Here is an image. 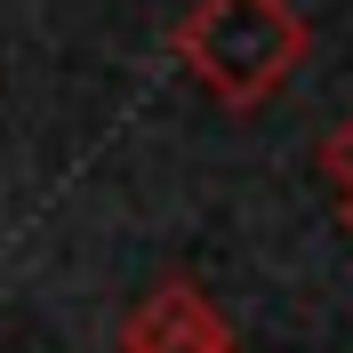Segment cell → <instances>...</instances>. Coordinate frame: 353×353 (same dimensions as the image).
I'll return each instance as SVG.
<instances>
[{
    "label": "cell",
    "instance_id": "7a4b0ae2",
    "mask_svg": "<svg viewBox=\"0 0 353 353\" xmlns=\"http://www.w3.org/2000/svg\"><path fill=\"white\" fill-rule=\"evenodd\" d=\"M121 353H241V337H233V321L217 313V297H209L201 281L169 273V281L129 313Z\"/></svg>",
    "mask_w": 353,
    "mask_h": 353
},
{
    "label": "cell",
    "instance_id": "277c9868",
    "mask_svg": "<svg viewBox=\"0 0 353 353\" xmlns=\"http://www.w3.org/2000/svg\"><path fill=\"white\" fill-rule=\"evenodd\" d=\"M345 217H353V209H345Z\"/></svg>",
    "mask_w": 353,
    "mask_h": 353
},
{
    "label": "cell",
    "instance_id": "6da1fadb",
    "mask_svg": "<svg viewBox=\"0 0 353 353\" xmlns=\"http://www.w3.org/2000/svg\"><path fill=\"white\" fill-rule=\"evenodd\" d=\"M305 48H313L305 17L289 0H193L176 24V65L233 112H257L265 97H281Z\"/></svg>",
    "mask_w": 353,
    "mask_h": 353
},
{
    "label": "cell",
    "instance_id": "3957f363",
    "mask_svg": "<svg viewBox=\"0 0 353 353\" xmlns=\"http://www.w3.org/2000/svg\"><path fill=\"white\" fill-rule=\"evenodd\" d=\"M321 176H330V185H337V201L353 209V112L330 129V145H321Z\"/></svg>",
    "mask_w": 353,
    "mask_h": 353
}]
</instances>
